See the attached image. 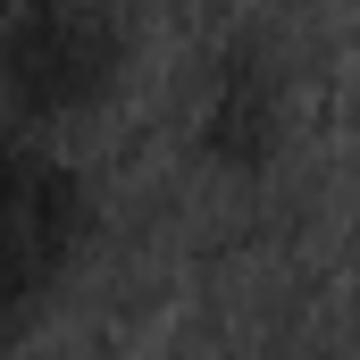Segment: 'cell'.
I'll return each instance as SVG.
<instances>
[{"mask_svg":"<svg viewBox=\"0 0 360 360\" xmlns=\"http://www.w3.org/2000/svg\"><path fill=\"white\" fill-rule=\"evenodd\" d=\"M134 76L126 0H0V126L59 134L101 117Z\"/></svg>","mask_w":360,"mask_h":360,"instance_id":"6da1fadb","label":"cell"},{"mask_svg":"<svg viewBox=\"0 0 360 360\" xmlns=\"http://www.w3.org/2000/svg\"><path fill=\"white\" fill-rule=\"evenodd\" d=\"M101 243V184L51 143L0 126V335H25Z\"/></svg>","mask_w":360,"mask_h":360,"instance_id":"7a4b0ae2","label":"cell"},{"mask_svg":"<svg viewBox=\"0 0 360 360\" xmlns=\"http://www.w3.org/2000/svg\"><path fill=\"white\" fill-rule=\"evenodd\" d=\"M293 59L269 34H218L201 76H193V151L218 176H269L293 143Z\"/></svg>","mask_w":360,"mask_h":360,"instance_id":"3957f363","label":"cell"}]
</instances>
